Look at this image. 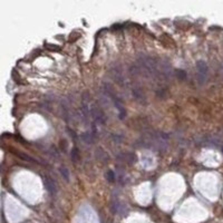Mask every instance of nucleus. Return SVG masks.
Here are the masks:
<instances>
[{
	"mask_svg": "<svg viewBox=\"0 0 223 223\" xmlns=\"http://www.w3.org/2000/svg\"><path fill=\"white\" fill-rule=\"evenodd\" d=\"M81 138H83V141L85 143H87V144H92V143L94 142V140H95V133H91V132H87V133H84L83 135H81Z\"/></svg>",
	"mask_w": 223,
	"mask_h": 223,
	"instance_id": "8",
	"label": "nucleus"
},
{
	"mask_svg": "<svg viewBox=\"0 0 223 223\" xmlns=\"http://www.w3.org/2000/svg\"><path fill=\"white\" fill-rule=\"evenodd\" d=\"M106 179H107L108 182H114L116 179L115 174H114L113 171H107V173H106Z\"/></svg>",
	"mask_w": 223,
	"mask_h": 223,
	"instance_id": "13",
	"label": "nucleus"
},
{
	"mask_svg": "<svg viewBox=\"0 0 223 223\" xmlns=\"http://www.w3.org/2000/svg\"><path fill=\"white\" fill-rule=\"evenodd\" d=\"M70 157H71V161L74 163H76L79 159V152H78V148L77 147H74L73 150H71V153H70Z\"/></svg>",
	"mask_w": 223,
	"mask_h": 223,
	"instance_id": "10",
	"label": "nucleus"
},
{
	"mask_svg": "<svg viewBox=\"0 0 223 223\" xmlns=\"http://www.w3.org/2000/svg\"><path fill=\"white\" fill-rule=\"evenodd\" d=\"M208 65L204 60H199L196 63V78L200 85L204 84L208 78Z\"/></svg>",
	"mask_w": 223,
	"mask_h": 223,
	"instance_id": "3",
	"label": "nucleus"
},
{
	"mask_svg": "<svg viewBox=\"0 0 223 223\" xmlns=\"http://www.w3.org/2000/svg\"><path fill=\"white\" fill-rule=\"evenodd\" d=\"M46 48L49 49V50H54V52H60V47L58 46H52L50 44L46 45Z\"/></svg>",
	"mask_w": 223,
	"mask_h": 223,
	"instance_id": "14",
	"label": "nucleus"
},
{
	"mask_svg": "<svg viewBox=\"0 0 223 223\" xmlns=\"http://www.w3.org/2000/svg\"><path fill=\"white\" fill-rule=\"evenodd\" d=\"M91 116L93 117V120H95L96 123L105 124L106 122L105 114H104V112L101 109V107L97 106L96 104H91Z\"/></svg>",
	"mask_w": 223,
	"mask_h": 223,
	"instance_id": "4",
	"label": "nucleus"
},
{
	"mask_svg": "<svg viewBox=\"0 0 223 223\" xmlns=\"http://www.w3.org/2000/svg\"><path fill=\"white\" fill-rule=\"evenodd\" d=\"M175 73H176V77L180 79V81H184V79L187 78V74H185V71L184 70L179 69V70H176Z\"/></svg>",
	"mask_w": 223,
	"mask_h": 223,
	"instance_id": "12",
	"label": "nucleus"
},
{
	"mask_svg": "<svg viewBox=\"0 0 223 223\" xmlns=\"http://www.w3.org/2000/svg\"><path fill=\"white\" fill-rule=\"evenodd\" d=\"M44 184H45V187H46L47 191L52 194V195H55V194L57 193V185L56 183H55V181L50 176L44 177Z\"/></svg>",
	"mask_w": 223,
	"mask_h": 223,
	"instance_id": "5",
	"label": "nucleus"
},
{
	"mask_svg": "<svg viewBox=\"0 0 223 223\" xmlns=\"http://www.w3.org/2000/svg\"><path fill=\"white\" fill-rule=\"evenodd\" d=\"M117 157L123 159V161H127L128 163H134L136 162V159H137L136 155L133 154V153H120V154L117 155Z\"/></svg>",
	"mask_w": 223,
	"mask_h": 223,
	"instance_id": "7",
	"label": "nucleus"
},
{
	"mask_svg": "<svg viewBox=\"0 0 223 223\" xmlns=\"http://www.w3.org/2000/svg\"><path fill=\"white\" fill-rule=\"evenodd\" d=\"M59 171H60V174H61V176H63V179H64L65 181L68 182L69 181V171L68 170H67L65 166H60Z\"/></svg>",
	"mask_w": 223,
	"mask_h": 223,
	"instance_id": "11",
	"label": "nucleus"
},
{
	"mask_svg": "<svg viewBox=\"0 0 223 223\" xmlns=\"http://www.w3.org/2000/svg\"><path fill=\"white\" fill-rule=\"evenodd\" d=\"M110 208H112L113 213H123L122 209L124 208V206H123L118 201H113L112 202V206H110Z\"/></svg>",
	"mask_w": 223,
	"mask_h": 223,
	"instance_id": "9",
	"label": "nucleus"
},
{
	"mask_svg": "<svg viewBox=\"0 0 223 223\" xmlns=\"http://www.w3.org/2000/svg\"><path fill=\"white\" fill-rule=\"evenodd\" d=\"M67 131H68V132H69V135H70V136H71V137H73L74 138V140H75V141H76L77 140V135H76V133H75V132H74V131L73 130H70V128H67Z\"/></svg>",
	"mask_w": 223,
	"mask_h": 223,
	"instance_id": "15",
	"label": "nucleus"
},
{
	"mask_svg": "<svg viewBox=\"0 0 223 223\" xmlns=\"http://www.w3.org/2000/svg\"><path fill=\"white\" fill-rule=\"evenodd\" d=\"M132 93H133V96H134V98L137 102H141V103L145 102V98H146V96H145L144 92L142 91V88L134 87V88H133V91H132Z\"/></svg>",
	"mask_w": 223,
	"mask_h": 223,
	"instance_id": "6",
	"label": "nucleus"
},
{
	"mask_svg": "<svg viewBox=\"0 0 223 223\" xmlns=\"http://www.w3.org/2000/svg\"><path fill=\"white\" fill-rule=\"evenodd\" d=\"M104 92H105V94L108 96V97L112 99V101L114 102V105H115V107L117 108L118 110V115H120V120H123V118L126 116V110H125V107H124V105H123L122 101H120V98H118V96L115 94V92H114L113 87L109 85V84H104Z\"/></svg>",
	"mask_w": 223,
	"mask_h": 223,
	"instance_id": "2",
	"label": "nucleus"
},
{
	"mask_svg": "<svg viewBox=\"0 0 223 223\" xmlns=\"http://www.w3.org/2000/svg\"><path fill=\"white\" fill-rule=\"evenodd\" d=\"M137 66L141 69V74L145 76H154L159 73V66L155 58L147 55L141 54L137 58Z\"/></svg>",
	"mask_w": 223,
	"mask_h": 223,
	"instance_id": "1",
	"label": "nucleus"
}]
</instances>
